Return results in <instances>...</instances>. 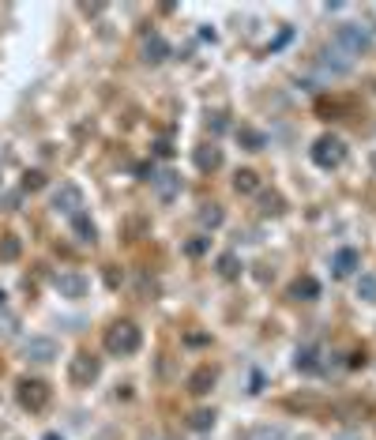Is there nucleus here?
Segmentation results:
<instances>
[{
    "label": "nucleus",
    "mask_w": 376,
    "mask_h": 440,
    "mask_svg": "<svg viewBox=\"0 0 376 440\" xmlns=\"http://www.w3.org/2000/svg\"><path fill=\"white\" fill-rule=\"evenodd\" d=\"M143 343L140 327H136L132 320H117L106 327V350L113 354V358H128V354H136Z\"/></svg>",
    "instance_id": "1"
},
{
    "label": "nucleus",
    "mask_w": 376,
    "mask_h": 440,
    "mask_svg": "<svg viewBox=\"0 0 376 440\" xmlns=\"http://www.w3.org/2000/svg\"><path fill=\"white\" fill-rule=\"evenodd\" d=\"M335 49H343L346 57H357V53H369L373 49V31L361 23H343L335 31Z\"/></svg>",
    "instance_id": "2"
},
{
    "label": "nucleus",
    "mask_w": 376,
    "mask_h": 440,
    "mask_svg": "<svg viewBox=\"0 0 376 440\" xmlns=\"http://www.w3.org/2000/svg\"><path fill=\"white\" fill-rule=\"evenodd\" d=\"M15 399H19L23 410L42 414V410L49 407V399H53V388L45 380H38V377H26V380H19V388H15Z\"/></svg>",
    "instance_id": "3"
},
{
    "label": "nucleus",
    "mask_w": 376,
    "mask_h": 440,
    "mask_svg": "<svg viewBox=\"0 0 376 440\" xmlns=\"http://www.w3.org/2000/svg\"><path fill=\"white\" fill-rule=\"evenodd\" d=\"M98 377H102V361H98L90 350H79L76 358L68 361V380L76 384V388H90Z\"/></svg>",
    "instance_id": "4"
},
{
    "label": "nucleus",
    "mask_w": 376,
    "mask_h": 440,
    "mask_svg": "<svg viewBox=\"0 0 376 440\" xmlns=\"http://www.w3.org/2000/svg\"><path fill=\"white\" fill-rule=\"evenodd\" d=\"M346 158V143L338 136H320L313 143V162L320 166V170H338Z\"/></svg>",
    "instance_id": "5"
},
{
    "label": "nucleus",
    "mask_w": 376,
    "mask_h": 440,
    "mask_svg": "<svg viewBox=\"0 0 376 440\" xmlns=\"http://www.w3.org/2000/svg\"><path fill=\"white\" fill-rule=\"evenodd\" d=\"M53 207L60 214H68V219H76V214H83V189L79 184H60L57 192H53Z\"/></svg>",
    "instance_id": "6"
},
{
    "label": "nucleus",
    "mask_w": 376,
    "mask_h": 440,
    "mask_svg": "<svg viewBox=\"0 0 376 440\" xmlns=\"http://www.w3.org/2000/svg\"><path fill=\"white\" fill-rule=\"evenodd\" d=\"M57 354H60V346H57V339H49V335H34V339L23 343V358H26V361L45 365V361L57 358Z\"/></svg>",
    "instance_id": "7"
},
{
    "label": "nucleus",
    "mask_w": 376,
    "mask_h": 440,
    "mask_svg": "<svg viewBox=\"0 0 376 440\" xmlns=\"http://www.w3.org/2000/svg\"><path fill=\"white\" fill-rule=\"evenodd\" d=\"M57 294L68 297V301H79V297H87V278L79 275V271H60L57 275Z\"/></svg>",
    "instance_id": "8"
},
{
    "label": "nucleus",
    "mask_w": 376,
    "mask_h": 440,
    "mask_svg": "<svg viewBox=\"0 0 376 440\" xmlns=\"http://www.w3.org/2000/svg\"><path fill=\"white\" fill-rule=\"evenodd\" d=\"M320 68H324V72H332V76H346V72L354 68V61L346 57L343 49L327 45V49H320Z\"/></svg>",
    "instance_id": "9"
},
{
    "label": "nucleus",
    "mask_w": 376,
    "mask_h": 440,
    "mask_svg": "<svg viewBox=\"0 0 376 440\" xmlns=\"http://www.w3.org/2000/svg\"><path fill=\"white\" fill-rule=\"evenodd\" d=\"M357 267H361V256H357V249H338L335 256H332V271H335V278L354 275Z\"/></svg>",
    "instance_id": "10"
},
{
    "label": "nucleus",
    "mask_w": 376,
    "mask_h": 440,
    "mask_svg": "<svg viewBox=\"0 0 376 440\" xmlns=\"http://www.w3.org/2000/svg\"><path fill=\"white\" fill-rule=\"evenodd\" d=\"M143 61H147V64L170 61V42L162 38V34H147V38H143Z\"/></svg>",
    "instance_id": "11"
},
{
    "label": "nucleus",
    "mask_w": 376,
    "mask_h": 440,
    "mask_svg": "<svg viewBox=\"0 0 376 440\" xmlns=\"http://www.w3.org/2000/svg\"><path fill=\"white\" fill-rule=\"evenodd\" d=\"M215 380H218V372L211 369V365H199V369H192V377H188V391L192 395H207V391L215 388Z\"/></svg>",
    "instance_id": "12"
},
{
    "label": "nucleus",
    "mask_w": 376,
    "mask_h": 440,
    "mask_svg": "<svg viewBox=\"0 0 376 440\" xmlns=\"http://www.w3.org/2000/svg\"><path fill=\"white\" fill-rule=\"evenodd\" d=\"M154 192H158V200H173V196L181 192V177L173 173V170H162V173H154Z\"/></svg>",
    "instance_id": "13"
},
{
    "label": "nucleus",
    "mask_w": 376,
    "mask_h": 440,
    "mask_svg": "<svg viewBox=\"0 0 376 440\" xmlns=\"http://www.w3.org/2000/svg\"><path fill=\"white\" fill-rule=\"evenodd\" d=\"M196 166L204 173H215L218 166H222V151H218L215 143H204V147H196Z\"/></svg>",
    "instance_id": "14"
},
{
    "label": "nucleus",
    "mask_w": 376,
    "mask_h": 440,
    "mask_svg": "<svg viewBox=\"0 0 376 440\" xmlns=\"http://www.w3.org/2000/svg\"><path fill=\"white\" fill-rule=\"evenodd\" d=\"M290 294L297 297V301H316V297H320V283H316L313 275H301L297 283L290 286Z\"/></svg>",
    "instance_id": "15"
},
{
    "label": "nucleus",
    "mask_w": 376,
    "mask_h": 440,
    "mask_svg": "<svg viewBox=\"0 0 376 440\" xmlns=\"http://www.w3.org/2000/svg\"><path fill=\"white\" fill-rule=\"evenodd\" d=\"M293 365H297V372H320V350L316 346H301Z\"/></svg>",
    "instance_id": "16"
},
{
    "label": "nucleus",
    "mask_w": 376,
    "mask_h": 440,
    "mask_svg": "<svg viewBox=\"0 0 376 440\" xmlns=\"http://www.w3.org/2000/svg\"><path fill=\"white\" fill-rule=\"evenodd\" d=\"M256 189H260V177H256V170H237V173H234V192L252 196Z\"/></svg>",
    "instance_id": "17"
},
{
    "label": "nucleus",
    "mask_w": 376,
    "mask_h": 440,
    "mask_svg": "<svg viewBox=\"0 0 376 440\" xmlns=\"http://www.w3.org/2000/svg\"><path fill=\"white\" fill-rule=\"evenodd\" d=\"M72 230H76V237L83 241V245H95L98 230H95V222H90L87 214H76V219H72Z\"/></svg>",
    "instance_id": "18"
},
{
    "label": "nucleus",
    "mask_w": 376,
    "mask_h": 440,
    "mask_svg": "<svg viewBox=\"0 0 376 440\" xmlns=\"http://www.w3.org/2000/svg\"><path fill=\"white\" fill-rule=\"evenodd\" d=\"M19 256H23V241L15 237V233H4V237H0V260L12 264V260H19Z\"/></svg>",
    "instance_id": "19"
},
{
    "label": "nucleus",
    "mask_w": 376,
    "mask_h": 440,
    "mask_svg": "<svg viewBox=\"0 0 376 440\" xmlns=\"http://www.w3.org/2000/svg\"><path fill=\"white\" fill-rule=\"evenodd\" d=\"M188 429H196V433L215 429V410H192V414H188Z\"/></svg>",
    "instance_id": "20"
},
{
    "label": "nucleus",
    "mask_w": 376,
    "mask_h": 440,
    "mask_svg": "<svg viewBox=\"0 0 376 440\" xmlns=\"http://www.w3.org/2000/svg\"><path fill=\"white\" fill-rule=\"evenodd\" d=\"M286 410H324V399L320 395H290Z\"/></svg>",
    "instance_id": "21"
},
{
    "label": "nucleus",
    "mask_w": 376,
    "mask_h": 440,
    "mask_svg": "<svg viewBox=\"0 0 376 440\" xmlns=\"http://www.w3.org/2000/svg\"><path fill=\"white\" fill-rule=\"evenodd\" d=\"M218 275H222V278H237V275H241V260H237L234 252H222V256H218Z\"/></svg>",
    "instance_id": "22"
},
{
    "label": "nucleus",
    "mask_w": 376,
    "mask_h": 440,
    "mask_svg": "<svg viewBox=\"0 0 376 440\" xmlns=\"http://www.w3.org/2000/svg\"><path fill=\"white\" fill-rule=\"evenodd\" d=\"M357 297H361V301H376V275L373 271H361V278H357Z\"/></svg>",
    "instance_id": "23"
},
{
    "label": "nucleus",
    "mask_w": 376,
    "mask_h": 440,
    "mask_svg": "<svg viewBox=\"0 0 376 440\" xmlns=\"http://www.w3.org/2000/svg\"><path fill=\"white\" fill-rule=\"evenodd\" d=\"M222 219H226V214H222V207H218V203H204V211H199V226H211V230H215V226H222Z\"/></svg>",
    "instance_id": "24"
},
{
    "label": "nucleus",
    "mask_w": 376,
    "mask_h": 440,
    "mask_svg": "<svg viewBox=\"0 0 376 440\" xmlns=\"http://www.w3.org/2000/svg\"><path fill=\"white\" fill-rule=\"evenodd\" d=\"M237 139H241L249 151H263V143H268V139H263V132H256V128H237Z\"/></svg>",
    "instance_id": "25"
},
{
    "label": "nucleus",
    "mask_w": 376,
    "mask_h": 440,
    "mask_svg": "<svg viewBox=\"0 0 376 440\" xmlns=\"http://www.w3.org/2000/svg\"><path fill=\"white\" fill-rule=\"evenodd\" d=\"M260 211H263V214H282V211H286V200H282L279 192H268V196L260 200Z\"/></svg>",
    "instance_id": "26"
},
{
    "label": "nucleus",
    "mask_w": 376,
    "mask_h": 440,
    "mask_svg": "<svg viewBox=\"0 0 376 440\" xmlns=\"http://www.w3.org/2000/svg\"><path fill=\"white\" fill-rule=\"evenodd\" d=\"M316 109H320V117H324V120H338L346 106H343V102H327L324 98V102H316Z\"/></svg>",
    "instance_id": "27"
},
{
    "label": "nucleus",
    "mask_w": 376,
    "mask_h": 440,
    "mask_svg": "<svg viewBox=\"0 0 376 440\" xmlns=\"http://www.w3.org/2000/svg\"><path fill=\"white\" fill-rule=\"evenodd\" d=\"M249 440H286V433L279 425H260V429H252Z\"/></svg>",
    "instance_id": "28"
},
{
    "label": "nucleus",
    "mask_w": 376,
    "mask_h": 440,
    "mask_svg": "<svg viewBox=\"0 0 376 440\" xmlns=\"http://www.w3.org/2000/svg\"><path fill=\"white\" fill-rule=\"evenodd\" d=\"M42 184H45V177H42L38 170H31V173H26V177H23V189H31V192H38V189H42Z\"/></svg>",
    "instance_id": "29"
},
{
    "label": "nucleus",
    "mask_w": 376,
    "mask_h": 440,
    "mask_svg": "<svg viewBox=\"0 0 376 440\" xmlns=\"http://www.w3.org/2000/svg\"><path fill=\"white\" fill-rule=\"evenodd\" d=\"M207 249V237H196V241H188V256H199V252Z\"/></svg>",
    "instance_id": "30"
},
{
    "label": "nucleus",
    "mask_w": 376,
    "mask_h": 440,
    "mask_svg": "<svg viewBox=\"0 0 376 440\" xmlns=\"http://www.w3.org/2000/svg\"><path fill=\"white\" fill-rule=\"evenodd\" d=\"M154 151H158L162 158H170V155H173V147H170V139H158V143H154Z\"/></svg>",
    "instance_id": "31"
},
{
    "label": "nucleus",
    "mask_w": 376,
    "mask_h": 440,
    "mask_svg": "<svg viewBox=\"0 0 376 440\" xmlns=\"http://www.w3.org/2000/svg\"><path fill=\"white\" fill-rule=\"evenodd\" d=\"M42 440H64V437H60V433H45Z\"/></svg>",
    "instance_id": "32"
}]
</instances>
